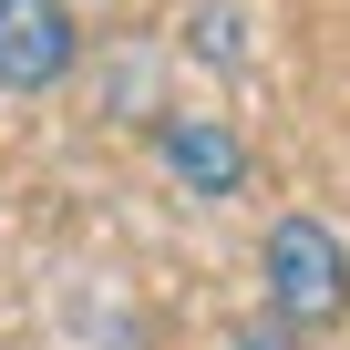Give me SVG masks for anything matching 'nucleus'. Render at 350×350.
Wrapping results in <instances>:
<instances>
[{"mask_svg": "<svg viewBox=\"0 0 350 350\" xmlns=\"http://www.w3.org/2000/svg\"><path fill=\"white\" fill-rule=\"evenodd\" d=\"M350 299V258L319 217H278L268 227V309L278 319H340Z\"/></svg>", "mask_w": 350, "mask_h": 350, "instance_id": "f257e3e1", "label": "nucleus"}, {"mask_svg": "<svg viewBox=\"0 0 350 350\" xmlns=\"http://www.w3.org/2000/svg\"><path fill=\"white\" fill-rule=\"evenodd\" d=\"M72 52H83V31L62 0H0V83L11 93H52L72 72Z\"/></svg>", "mask_w": 350, "mask_h": 350, "instance_id": "f03ea898", "label": "nucleus"}, {"mask_svg": "<svg viewBox=\"0 0 350 350\" xmlns=\"http://www.w3.org/2000/svg\"><path fill=\"white\" fill-rule=\"evenodd\" d=\"M154 144H165V165H175V186H186V196H247V144H237L227 124L175 113Z\"/></svg>", "mask_w": 350, "mask_h": 350, "instance_id": "7ed1b4c3", "label": "nucleus"}, {"mask_svg": "<svg viewBox=\"0 0 350 350\" xmlns=\"http://www.w3.org/2000/svg\"><path fill=\"white\" fill-rule=\"evenodd\" d=\"M288 329H299V319H278V309H268V319H247V329H237V350H299Z\"/></svg>", "mask_w": 350, "mask_h": 350, "instance_id": "20e7f679", "label": "nucleus"}]
</instances>
